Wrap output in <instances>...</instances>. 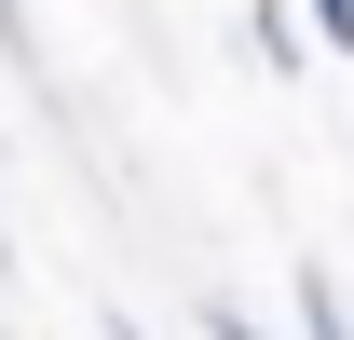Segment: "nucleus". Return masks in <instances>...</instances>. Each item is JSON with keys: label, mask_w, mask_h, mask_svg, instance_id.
Returning a JSON list of instances; mask_svg holds the SVG:
<instances>
[{"label": "nucleus", "mask_w": 354, "mask_h": 340, "mask_svg": "<svg viewBox=\"0 0 354 340\" xmlns=\"http://www.w3.org/2000/svg\"><path fill=\"white\" fill-rule=\"evenodd\" d=\"M0 55H14V68H28V0H0Z\"/></svg>", "instance_id": "20e7f679"}, {"label": "nucleus", "mask_w": 354, "mask_h": 340, "mask_svg": "<svg viewBox=\"0 0 354 340\" xmlns=\"http://www.w3.org/2000/svg\"><path fill=\"white\" fill-rule=\"evenodd\" d=\"M300 14H313V41H341V55H354V0H300Z\"/></svg>", "instance_id": "7ed1b4c3"}, {"label": "nucleus", "mask_w": 354, "mask_h": 340, "mask_svg": "<svg viewBox=\"0 0 354 340\" xmlns=\"http://www.w3.org/2000/svg\"><path fill=\"white\" fill-rule=\"evenodd\" d=\"M0 272H28V258H14V232H0Z\"/></svg>", "instance_id": "423d86ee"}, {"label": "nucleus", "mask_w": 354, "mask_h": 340, "mask_svg": "<svg viewBox=\"0 0 354 340\" xmlns=\"http://www.w3.org/2000/svg\"><path fill=\"white\" fill-rule=\"evenodd\" d=\"M300 340H354V313H341V286H327V272H300Z\"/></svg>", "instance_id": "f257e3e1"}, {"label": "nucleus", "mask_w": 354, "mask_h": 340, "mask_svg": "<svg viewBox=\"0 0 354 340\" xmlns=\"http://www.w3.org/2000/svg\"><path fill=\"white\" fill-rule=\"evenodd\" d=\"M245 41H259L272 68H300V55H313V41H300V14H272V0H259V14H245Z\"/></svg>", "instance_id": "f03ea898"}, {"label": "nucleus", "mask_w": 354, "mask_h": 340, "mask_svg": "<svg viewBox=\"0 0 354 340\" xmlns=\"http://www.w3.org/2000/svg\"><path fill=\"white\" fill-rule=\"evenodd\" d=\"M109 340H150V327H136V313H109Z\"/></svg>", "instance_id": "39448f33"}]
</instances>
